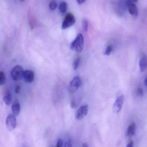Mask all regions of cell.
I'll list each match as a JSON object with an SVG mask.
<instances>
[{"mask_svg":"<svg viewBox=\"0 0 147 147\" xmlns=\"http://www.w3.org/2000/svg\"><path fill=\"white\" fill-rule=\"evenodd\" d=\"M84 47V37L81 34H78L76 38L71 43L70 45L71 49L76 52L80 53L83 51Z\"/></svg>","mask_w":147,"mask_h":147,"instance_id":"1","label":"cell"},{"mask_svg":"<svg viewBox=\"0 0 147 147\" xmlns=\"http://www.w3.org/2000/svg\"><path fill=\"white\" fill-rule=\"evenodd\" d=\"M24 71L21 65L15 66L11 71L10 75L11 78L14 81H19L23 78Z\"/></svg>","mask_w":147,"mask_h":147,"instance_id":"2","label":"cell"},{"mask_svg":"<svg viewBox=\"0 0 147 147\" xmlns=\"http://www.w3.org/2000/svg\"><path fill=\"white\" fill-rule=\"evenodd\" d=\"M81 79L79 76L73 78L68 86V90L71 93H74L78 90L81 85Z\"/></svg>","mask_w":147,"mask_h":147,"instance_id":"3","label":"cell"},{"mask_svg":"<svg viewBox=\"0 0 147 147\" xmlns=\"http://www.w3.org/2000/svg\"><path fill=\"white\" fill-rule=\"evenodd\" d=\"M76 20L74 16L71 13L66 15L62 24V29L65 30L72 26L75 23Z\"/></svg>","mask_w":147,"mask_h":147,"instance_id":"4","label":"cell"},{"mask_svg":"<svg viewBox=\"0 0 147 147\" xmlns=\"http://www.w3.org/2000/svg\"><path fill=\"white\" fill-rule=\"evenodd\" d=\"M6 126L9 131L15 129L17 125L16 117L14 114H10L7 117L6 121Z\"/></svg>","mask_w":147,"mask_h":147,"instance_id":"5","label":"cell"},{"mask_svg":"<svg viewBox=\"0 0 147 147\" xmlns=\"http://www.w3.org/2000/svg\"><path fill=\"white\" fill-rule=\"evenodd\" d=\"M124 96L120 95L117 98L113 106V111L115 113H118L122 109L124 102Z\"/></svg>","mask_w":147,"mask_h":147,"instance_id":"6","label":"cell"},{"mask_svg":"<svg viewBox=\"0 0 147 147\" xmlns=\"http://www.w3.org/2000/svg\"><path fill=\"white\" fill-rule=\"evenodd\" d=\"M88 111V105H83L77 111L75 115V118L77 120H81L87 115Z\"/></svg>","mask_w":147,"mask_h":147,"instance_id":"7","label":"cell"},{"mask_svg":"<svg viewBox=\"0 0 147 147\" xmlns=\"http://www.w3.org/2000/svg\"><path fill=\"white\" fill-rule=\"evenodd\" d=\"M34 74L32 71L27 70L24 71L23 78L27 83H30L33 81L34 79Z\"/></svg>","mask_w":147,"mask_h":147,"instance_id":"8","label":"cell"},{"mask_svg":"<svg viewBox=\"0 0 147 147\" xmlns=\"http://www.w3.org/2000/svg\"><path fill=\"white\" fill-rule=\"evenodd\" d=\"M136 130V124L135 123H132L130 124L127 130L126 135L128 137H131L134 136Z\"/></svg>","mask_w":147,"mask_h":147,"instance_id":"9","label":"cell"},{"mask_svg":"<svg viewBox=\"0 0 147 147\" xmlns=\"http://www.w3.org/2000/svg\"><path fill=\"white\" fill-rule=\"evenodd\" d=\"M12 110L13 114L15 116H17L20 114V105L18 100H16L12 105Z\"/></svg>","mask_w":147,"mask_h":147,"instance_id":"10","label":"cell"},{"mask_svg":"<svg viewBox=\"0 0 147 147\" xmlns=\"http://www.w3.org/2000/svg\"><path fill=\"white\" fill-rule=\"evenodd\" d=\"M140 70L141 72L145 71L147 68V57L144 55L142 57L140 61Z\"/></svg>","mask_w":147,"mask_h":147,"instance_id":"11","label":"cell"},{"mask_svg":"<svg viewBox=\"0 0 147 147\" xmlns=\"http://www.w3.org/2000/svg\"><path fill=\"white\" fill-rule=\"evenodd\" d=\"M12 98L11 93L9 91L6 92L3 97V101L7 105H9L12 102Z\"/></svg>","mask_w":147,"mask_h":147,"instance_id":"12","label":"cell"},{"mask_svg":"<svg viewBox=\"0 0 147 147\" xmlns=\"http://www.w3.org/2000/svg\"><path fill=\"white\" fill-rule=\"evenodd\" d=\"M68 5L66 2L63 1L60 3L59 6V9L60 12L62 13H66L67 11Z\"/></svg>","mask_w":147,"mask_h":147,"instance_id":"13","label":"cell"},{"mask_svg":"<svg viewBox=\"0 0 147 147\" xmlns=\"http://www.w3.org/2000/svg\"><path fill=\"white\" fill-rule=\"evenodd\" d=\"M113 50V46L112 45H109L107 47L105 51L104 52V55L106 56H109L110 55Z\"/></svg>","mask_w":147,"mask_h":147,"instance_id":"14","label":"cell"},{"mask_svg":"<svg viewBox=\"0 0 147 147\" xmlns=\"http://www.w3.org/2000/svg\"><path fill=\"white\" fill-rule=\"evenodd\" d=\"M6 77L3 71H0V86L2 85L5 83Z\"/></svg>","mask_w":147,"mask_h":147,"instance_id":"15","label":"cell"},{"mask_svg":"<svg viewBox=\"0 0 147 147\" xmlns=\"http://www.w3.org/2000/svg\"><path fill=\"white\" fill-rule=\"evenodd\" d=\"M57 7V2L55 0H53L50 3L49 7L51 10H55Z\"/></svg>","mask_w":147,"mask_h":147,"instance_id":"16","label":"cell"},{"mask_svg":"<svg viewBox=\"0 0 147 147\" xmlns=\"http://www.w3.org/2000/svg\"><path fill=\"white\" fill-rule=\"evenodd\" d=\"M80 59L79 57L77 58L74 60V62L73 63V68L74 70L77 69L79 65H80Z\"/></svg>","mask_w":147,"mask_h":147,"instance_id":"17","label":"cell"},{"mask_svg":"<svg viewBox=\"0 0 147 147\" xmlns=\"http://www.w3.org/2000/svg\"><path fill=\"white\" fill-rule=\"evenodd\" d=\"M88 21L86 19H84L82 22V28H83V31L84 32L87 31V29H88Z\"/></svg>","mask_w":147,"mask_h":147,"instance_id":"18","label":"cell"},{"mask_svg":"<svg viewBox=\"0 0 147 147\" xmlns=\"http://www.w3.org/2000/svg\"><path fill=\"white\" fill-rule=\"evenodd\" d=\"M63 141L62 139H59L57 142V145L55 147H63Z\"/></svg>","mask_w":147,"mask_h":147,"instance_id":"19","label":"cell"},{"mask_svg":"<svg viewBox=\"0 0 147 147\" xmlns=\"http://www.w3.org/2000/svg\"><path fill=\"white\" fill-rule=\"evenodd\" d=\"M136 93L138 96H142L144 95V92H143V90L142 88H138L136 91Z\"/></svg>","mask_w":147,"mask_h":147,"instance_id":"20","label":"cell"},{"mask_svg":"<svg viewBox=\"0 0 147 147\" xmlns=\"http://www.w3.org/2000/svg\"><path fill=\"white\" fill-rule=\"evenodd\" d=\"M71 106L72 109H75V108H77L78 105H77L76 102L73 100V101H71Z\"/></svg>","mask_w":147,"mask_h":147,"instance_id":"21","label":"cell"},{"mask_svg":"<svg viewBox=\"0 0 147 147\" xmlns=\"http://www.w3.org/2000/svg\"><path fill=\"white\" fill-rule=\"evenodd\" d=\"M64 147H73L71 141H68L65 142Z\"/></svg>","mask_w":147,"mask_h":147,"instance_id":"22","label":"cell"},{"mask_svg":"<svg viewBox=\"0 0 147 147\" xmlns=\"http://www.w3.org/2000/svg\"><path fill=\"white\" fill-rule=\"evenodd\" d=\"M20 86H16L15 89V91L16 94H18L20 92Z\"/></svg>","mask_w":147,"mask_h":147,"instance_id":"23","label":"cell"},{"mask_svg":"<svg viewBox=\"0 0 147 147\" xmlns=\"http://www.w3.org/2000/svg\"><path fill=\"white\" fill-rule=\"evenodd\" d=\"M126 147H134V143L133 141H130L127 145Z\"/></svg>","mask_w":147,"mask_h":147,"instance_id":"24","label":"cell"},{"mask_svg":"<svg viewBox=\"0 0 147 147\" xmlns=\"http://www.w3.org/2000/svg\"><path fill=\"white\" fill-rule=\"evenodd\" d=\"M86 1V0H77V2L79 4H82L84 3Z\"/></svg>","mask_w":147,"mask_h":147,"instance_id":"25","label":"cell"},{"mask_svg":"<svg viewBox=\"0 0 147 147\" xmlns=\"http://www.w3.org/2000/svg\"><path fill=\"white\" fill-rule=\"evenodd\" d=\"M82 147H88V145L86 143H84L82 145Z\"/></svg>","mask_w":147,"mask_h":147,"instance_id":"26","label":"cell"},{"mask_svg":"<svg viewBox=\"0 0 147 147\" xmlns=\"http://www.w3.org/2000/svg\"><path fill=\"white\" fill-rule=\"evenodd\" d=\"M145 85L147 87V77L146 78V79L145 80Z\"/></svg>","mask_w":147,"mask_h":147,"instance_id":"27","label":"cell"},{"mask_svg":"<svg viewBox=\"0 0 147 147\" xmlns=\"http://www.w3.org/2000/svg\"><path fill=\"white\" fill-rule=\"evenodd\" d=\"M21 1H23V0H21Z\"/></svg>","mask_w":147,"mask_h":147,"instance_id":"28","label":"cell"}]
</instances>
